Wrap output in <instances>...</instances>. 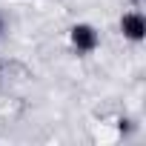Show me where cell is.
<instances>
[{
    "label": "cell",
    "mask_w": 146,
    "mask_h": 146,
    "mask_svg": "<svg viewBox=\"0 0 146 146\" xmlns=\"http://www.w3.org/2000/svg\"><path fill=\"white\" fill-rule=\"evenodd\" d=\"M72 43H75L78 52H92V49L98 46V32H95L92 26L80 23V26L72 29Z\"/></svg>",
    "instance_id": "1"
},
{
    "label": "cell",
    "mask_w": 146,
    "mask_h": 146,
    "mask_svg": "<svg viewBox=\"0 0 146 146\" xmlns=\"http://www.w3.org/2000/svg\"><path fill=\"white\" fill-rule=\"evenodd\" d=\"M120 29H123V35H126L129 40H143V35H146V20H143V15L132 12V15H123Z\"/></svg>",
    "instance_id": "2"
}]
</instances>
